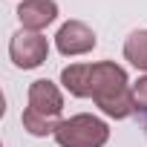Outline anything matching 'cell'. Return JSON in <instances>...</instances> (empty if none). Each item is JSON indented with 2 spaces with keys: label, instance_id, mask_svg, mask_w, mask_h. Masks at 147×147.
<instances>
[{
  "label": "cell",
  "instance_id": "obj_2",
  "mask_svg": "<svg viewBox=\"0 0 147 147\" xmlns=\"http://www.w3.org/2000/svg\"><path fill=\"white\" fill-rule=\"evenodd\" d=\"M61 110H63V95L61 90L40 78V81H32L29 87V107L23 110L20 121L23 127L32 133V136H55V130L61 127Z\"/></svg>",
  "mask_w": 147,
  "mask_h": 147
},
{
  "label": "cell",
  "instance_id": "obj_4",
  "mask_svg": "<svg viewBox=\"0 0 147 147\" xmlns=\"http://www.w3.org/2000/svg\"><path fill=\"white\" fill-rule=\"evenodd\" d=\"M49 55V43L40 32H29V29H20L12 35L9 40V58L15 61V66L20 69H35L46 61Z\"/></svg>",
  "mask_w": 147,
  "mask_h": 147
},
{
  "label": "cell",
  "instance_id": "obj_9",
  "mask_svg": "<svg viewBox=\"0 0 147 147\" xmlns=\"http://www.w3.org/2000/svg\"><path fill=\"white\" fill-rule=\"evenodd\" d=\"M133 98H136V110H147V75L136 81V87H133Z\"/></svg>",
  "mask_w": 147,
  "mask_h": 147
},
{
  "label": "cell",
  "instance_id": "obj_8",
  "mask_svg": "<svg viewBox=\"0 0 147 147\" xmlns=\"http://www.w3.org/2000/svg\"><path fill=\"white\" fill-rule=\"evenodd\" d=\"M124 58L136 69H147V29H138L124 43Z\"/></svg>",
  "mask_w": 147,
  "mask_h": 147
},
{
  "label": "cell",
  "instance_id": "obj_3",
  "mask_svg": "<svg viewBox=\"0 0 147 147\" xmlns=\"http://www.w3.org/2000/svg\"><path fill=\"white\" fill-rule=\"evenodd\" d=\"M107 138H110V127L87 113L63 118L61 127L55 130V141L61 147H104Z\"/></svg>",
  "mask_w": 147,
  "mask_h": 147
},
{
  "label": "cell",
  "instance_id": "obj_7",
  "mask_svg": "<svg viewBox=\"0 0 147 147\" xmlns=\"http://www.w3.org/2000/svg\"><path fill=\"white\" fill-rule=\"evenodd\" d=\"M90 72L92 63H72L61 72V84L78 98H90Z\"/></svg>",
  "mask_w": 147,
  "mask_h": 147
},
{
  "label": "cell",
  "instance_id": "obj_6",
  "mask_svg": "<svg viewBox=\"0 0 147 147\" xmlns=\"http://www.w3.org/2000/svg\"><path fill=\"white\" fill-rule=\"evenodd\" d=\"M18 18H20L23 29L40 32L58 18V6H55V0H23L18 6Z\"/></svg>",
  "mask_w": 147,
  "mask_h": 147
},
{
  "label": "cell",
  "instance_id": "obj_5",
  "mask_svg": "<svg viewBox=\"0 0 147 147\" xmlns=\"http://www.w3.org/2000/svg\"><path fill=\"white\" fill-rule=\"evenodd\" d=\"M55 43H58L61 55H84V52L95 49L98 40H95V32H92L87 23H81V20H66V23L58 29Z\"/></svg>",
  "mask_w": 147,
  "mask_h": 147
},
{
  "label": "cell",
  "instance_id": "obj_1",
  "mask_svg": "<svg viewBox=\"0 0 147 147\" xmlns=\"http://www.w3.org/2000/svg\"><path fill=\"white\" fill-rule=\"evenodd\" d=\"M90 95L95 98V104L101 107V113H107L110 118H127L136 110L133 90L127 87V72L118 63H113V61L92 63Z\"/></svg>",
  "mask_w": 147,
  "mask_h": 147
}]
</instances>
